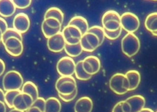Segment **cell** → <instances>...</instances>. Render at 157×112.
<instances>
[{"label": "cell", "instance_id": "obj_1", "mask_svg": "<svg viewBox=\"0 0 157 112\" xmlns=\"http://www.w3.org/2000/svg\"><path fill=\"white\" fill-rule=\"evenodd\" d=\"M121 47L123 53L128 57L136 55L140 48V42L134 33H127L121 39Z\"/></svg>", "mask_w": 157, "mask_h": 112}, {"label": "cell", "instance_id": "obj_2", "mask_svg": "<svg viewBox=\"0 0 157 112\" xmlns=\"http://www.w3.org/2000/svg\"><path fill=\"white\" fill-rule=\"evenodd\" d=\"M23 84V76L20 72L16 70L9 71L4 75L2 86L6 91L21 90Z\"/></svg>", "mask_w": 157, "mask_h": 112}, {"label": "cell", "instance_id": "obj_3", "mask_svg": "<svg viewBox=\"0 0 157 112\" xmlns=\"http://www.w3.org/2000/svg\"><path fill=\"white\" fill-rule=\"evenodd\" d=\"M101 22L102 27L107 31H116L121 28L120 15L115 10L106 11L102 17Z\"/></svg>", "mask_w": 157, "mask_h": 112}, {"label": "cell", "instance_id": "obj_4", "mask_svg": "<svg viewBox=\"0 0 157 112\" xmlns=\"http://www.w3.org/2000/svg\"><path fill=\"white\" fill-rule=\"evenodd\" d=\"M109 87L116 94L123 95L129 91V81L124 74L117 73L111 76Z\"/></svg>", "mask_w": 157, "mask_h": 112}, {"label": "cell", "instance_id": "obj_5", "mask_svg": "<svg viewBox=\"0 0 157 112\" xmlns=\"http://www.w3.org/2000/svg\"><path fill=\"white\" fill-rule=\"evenodd\" d=\"M55 89L58 94L68 95L77 89V82L73 76H61L56 81Z\"/></svg>", "mask_w": 157, "mask_h": 112}, {"label": "cell", "instance_id": "obj_6", "mask_svg": "<svg viewBox=\"0 0 157 112\" xmlns=\"http://www.w3.org/2000/svg\"><path fill=\"white\" fill-rule=\"evenodd\" d=\"M121 17V26L122 29L128 33H134L140 26V20L138 17L130 12L123 13Z\"/></svg>", "mask_w": 157, "mask_h": 112}, {"label": "cell", "instance_id": "obj_7", "mask_svg": "<svg viewBox=\"0 0 157 112\" xmlns=\"http://www.w3.org/2000/svg\"><path fill=\"white\" fill-rule=\"evenodd\" d=\"M75 63L69 56L61 58L57 62L56 70L61 76H72L74 74Z\"/></svg>", "mask_w": 157, "mask_h": 112}, {"label": "cell", "instance_id": "obj_8", "mask_svg": "<svg viewBox=\"0 0 157 112\" xmlns=\"http://www.w3.org/2000/svg\"><path fill=\"white\" fill-rule=\"evenodd\" d=\"M66 44L75 45L80 43L82 34L81 31L75 26L67 25L61 31Z\"/></svg>", "mask_w": 157, "mask_h": 112}, {"label": "cell", "instance_id": "obj_9", "mask_svg": "<svg viewBox=\"0 0 157 112\" xmlns=\"http://www.w3.org/2000/svg\"><path fill=\"white\" fill-rule=\"evenodd\" d=\"M80 44L83 50L88 52H94L100 46L98 38L90 32H86L82 34Z\"/></svg>", "mask_w": 157, "mask_h": 112}, {"label": "cell", "instance_id": "obj_10", "mask_svg": "<svg viewBox=\"0 0 157 112\" xmlns=\"http://www.w3.org/2000/svg\"><path fill=\"white\" fill-rule=\"evenodd\" d=\"M7 52L13 57H18L23 53V44L22 41L15 37H10L3 43Z\"/></svg>", "mask_w": 157, "mask_h": 112}, {"label": "cell", "instance_id": "obj_11", "mask_svg": "<svg viewBox=\"0 0 157 112\" xmlns=\"http://www.w3.org/2000/svg\"><path fill=\"white\" fill-rule=\"evenodd\" d=\"M30 20L27 14L23 12L17 14L13 20V28L20 34L25 33L30 27Z\"/></svg>", "mask_w": 157, "mask_h": 112}, {"label": "cell", "instance_id": "obj_12", "mask_svg": "<svg viewBox=\"0 0 157 112\" xmlns=\"http://www.w3.org/2000/svg\"><path fill=\"white\" fill-rule=\"evenodd\" d=\"M82 62L83 70L89 75L93 76L97 74L101 69V61L96 56H87L82 60Z\"/></svg>", "mask_w": 157, "mask_h": 112}, {"label": "cell", "instance_id": "obj_13", "mask_svg": "<svg viewBox=\"0 0 157 112\" xmlns=\"http://www.w3.org/2000/svg\"><path fill=\"white\" fill-rule=\"evenodd\" d=\"M33 101L31 96L21 92L13 100V108L23 111H26L32 105Z\"/></svg>", "mask_w": 157, "mask_h": 112}, {"label": "cell", "instance_id": "obj_14", "mask_svg": "<svg viewBox=\"0 0 157 112\" xmlns=\"http://www.w3.org/2000/svg\"><path fill=\"white\" fill-rule=\"evenodd\" d=\"M66 42L61 32L47 39L48 49L55 53L60 52L64 49Z\"/></svg>", "mask_w": 157, "mask_h": 112}, {"label": "cell", "instance_id": "obj_15", "mask_svg": "<svg viewBox=\"0 0 157 112\" xmlns=\"http://www.w3.org/2000/svg\"><path fill=\"white\" fill-rule=\"evenodd\" d=\"M93 108L92 100L86 96L79 98L74 105L75 112H91Z\"/></svg>", "mask_w": 157, "mask_h": 112}, {"label": "cell", "instance_id": "obj_16", "mask_svg": "<svg viewBox=\"0 0 157 112\" xmlns=\"http://www.w3.org/2000/svg\"><path fill=\"white\" fill-rule=\"evenodd\" d=\"M125 101L130 105L131 112H139L145 105V99L140 95L131 96L127 98Z\"/></svg>", "mask_w": 157, "mask_h": 112}, {"label": "cell", "instance_id": "obj_17", "mask_svg": "<svg viewBox=\"0 0 157 112\" xmlns=\"http://www.w3.org/2000/svg\"><path fill=\"white\" fill-rule=\"evenodd\" d=\"M124 74L129 81V91L136 89L140 84L141 80L140 73L136 70H131L128 71Z\"/></svg>", "mask_w": 157, "mask_h": 112}, {"label": "cell", "instance_id": "obj_18", "mask_svg": "<svg viewBox=\"0 0 157 112\" xmlns=\"http://www.w3.org/2000/svg\"><path fill=\"white\" fill-rule=\"evenodd\" d=\"M16 11V7L12 1H0V15L9 17L13 15Z\"/></svg>", "mask_w": 157, "mask_h": 112}, {"label": "cell", "instance_id": "obj_19", "mask_svg": "<svg viewBox=\"0 0 157 112\" xmlns=\"http://www.w3.org/2000/svg\"><path fill=\"white\" fill-rule=\"evenodd\" d=\"M67 25L76 26L81 31L82 34L86 33L89 29V25L87 20L80 15H76L72 17Z\"/></svg>", "mask_w": 157, "mask_h": 112}, {"label": "cell", "instance_id": "obj_20", "mask_svg": "<svg viewBox=\"0 0 157 112\" xmlns=\"http://www.w3.org/2000/svg\"><path fill=\"white\" fill-rule=\"evenodd\" d=\"M61 110V104L59 99L51 97L45 100L44 112H60Z\"/></svg>", "mask_w": 157, "mask_h": 112}, {"label": "cell", "instance_id": "obj_21", "mask_svg": "<svg viewBox=\"0 0 157 112\" xmlns=\"http://www.w3.org/2000/svg\"><path fill=\"white\" fill-rule=\"evenodd\" d=\"M21 92L32 97L33 100L39 97V90L37 86L32 81L25 82L21 89Z\"/></svg>", "mask_w": 157, "mask_h": 112}, {"label": "cell", "instance_id": "obj_22", "mask_svg": "<svg viewBox=\"0 0 157 112\" xmlns=\"http://www.w3.org/2000/svg\"><path fill=\"white\" fill-rule=\"evenodd\" d=\"M145 28L151 33L157 32V12L148 14L144 22Z\"/></svg>", "mask_w": 157, "mask_h": 112}, {"label": "cell", "instance_id": "obj_23", "mask_svg": "<svg viewBox=\"0 0 157 112\" xmlns=\"http://www.w3.org/2000/svg\"><path fill=\"white\" fill-rule=\"evenodd\" d=\"M53 17L58 19L61 24L64 21V14L62 10L56 7H52L47 9L44 14V18Z\"/></svg>", "mask_w": 157, "mask_h": 112}, {"label": "cell", "instance_id": "obj_24", "mask_svg": "<svg viewBox=\"0 0 157 112\" xmlns=\"http://www.w3.org/2000/svg\"><path fill=\"white\" fill-rule=\"evenodd\" d=\"M74 74L75 75V77L77 79L81 80V81H87L91 79V75L88 74L83 68V62L82 60H80L77 62L75 64V72Z\"/></svg>", "mask_w": 157, "mask_h": 112}, {"label": "cell", "instance_id": "obj_25", "mask_svg": "<svg viewBox=\"0 0 157 112\" xmlns=\"http://www.w3.org/2000/svg\"><path fill=\"white\" fill-rule=\"evenodd\" d=\"M64 50L69 57L71 58L79 56L83 52L82 47L80 43L75 45H69L66 44Z\"/></svg>", "mask_w": 157, "mask_h": 112}, {"label": "cell", "instance_id": "obj_26", "mask_svg": "<svg viewBox=\"0 0 157 112\" xmlns=\"http://www.w3.org/2000/svg\"><path fill=\"white\" fill-rule=\"evenodd\" d=\"M20 92L21 90H13L6 92L4 95V103L9 108H13V100L15 97Z\"/></svg>", "mask_w": 157, "mask_h": 112}, {"label": "cell", "instance_id": "obj_27", "mask_svg": "<svg viewBox=\"0 0 157 112\" xmlns=\"http://www.w3.org/2000/svg\"><path fill=\"white\" fill-rule=\"evenodd\" d=\"M87 32L95 34L98 38L100 46L103 43L105 37V34H104V30L102 26H98V25L92 26L90 28H89Z\"/></svg>", "mask_w": 157, "mask_h": 112}, {"label": "cell", "instance_id": "obj_28", "mask_svg": "<svg viewBox=\"0 0 157 112\" xmlns=\"http://www.w3.org/2000/svg\"><path fill=\"white\" fill-rule=\"evenodd\" d=\"M10 37H15L20 40H23V37L21 34H20L19 32H18L17 30H15L13 28H8L7 30L2 34V42L4 43L7 39Z\"/></svg>", "mask_w": 157, "mask_h": 112}, {"label": "cell", "instance_id": "obj_29", "mask_svg": "<svg viewBox=\"0 0 157 112\" xmlns=\"http://www.w3.org/2000/svg\"><path fill=\"white\" fill-rule=\"evenodd\" d=\"M41 29H42L43 34L47 39H48L50 37L61 32V28L54 29V28H50L48 26H47L44 22H42V23Z\"/></svg>", "mask_w": 157, "mask_h": 112}, {"label": "cell", "instance_id": "obj_30", "mask_svg": "<svg viewBox=\"0 0 157 112\" xmlns=\"http://www.w3.org/2000/svg\"><path fill=\"white\" fill-rule=\"evenodd\" d=\"M43 22L49 27L54 28V29H58V28H61L62 24L60 23V22L55 18L53 17H49L47 18H44Z\"/></svg>", "mask_w": 157, "mask_h": 112}, {"label": "cell", "instance_id": "obj_31", "mask_svg": "<svg viewBox=\"0 0 157 112\" xmlns=\"http://www.w3.org/2000/svg\"><path fill=\"white\" fill-rule=\"evenodd\" d=\"M122 30H123L122 28H121L118 30H117L116 31H112V32L107 31L104 30L105 37L110 40H115V39H118L120 37V36L121 35Z\"/></svg>", "mask_w": 157, "mask_h": 112}, {"label": "cell", "instance_id": "obj_32", "mask_svg": "<svg viewBox=\"0 0 157 112\" xmlns=\"http://www.w3.org/2000/svg\"><path fill=\"white\" fill-rule=\"evenodd\" d=\"M15 7L20 9H26L31 4V0H26V1H19V0H16V1H12Z\"/></svg>", "mask_w": 157, "mask_h": 112}, {"label": "cell", "instance_id": "obj_33", "mask_svg": "<svg viewBox=\"0 0 157 112\" xmlns=\"http://www.w3.org/2000/svg\"><path fill=\"white\" fill-rule=\"evenodd\" d=\"M77 89L76 90H75L74 92H73L72 94L68 95H62L60 94H58L59 97L60 98V99H61L63 101L65 102H69L72 101L74 99H75V98L77 97Z\"/></svg>", "mask_w": 157, "mask_h": 112}, {"label": "cell", "instance_id": "obj_34", "mask_svg": "<svg viewBox=\"0 0 157 112\" xmlns=\"http://www.w3.org/2000/svg\"><path fill=\"white\" fill-rule=\"evenodd\" d=\"M0 28L1 31H2V33H4L7 29L8 28V25L7 23V22L2 17H0Z\"/></svg>", "mask_w": 157, "mask_h": 112}, {"label": "cell", "instance_id": "obj_35", "mask_svg": "<svg viewBox=\"0 0 157 112\" xmlns=\"http://www.w3.org/2000/svg\"><path fill=\"white\" fill-rule=\"evenodd\" d=\"M122 103H123V101H120L117 103L113 107L112 112H123L121 107Z\"/></svg>", "mask_w": 157, "mask_h": 112}, {"label": "cell", "instance_id": "obj_36", "mask_svg": "<svg viewBox=\"0 0 157 112\" xmlns=\"http://www.w3.org/2000/svg\"><path fill=\"white\" fill-rule=\"evenodd\" d=\"M26 112H44V110L41 108L32 105L31 107Z\"/></svg>", "mask_w": 157, "mask_h": 112}, {"label": "cell", "instance_id": "obj_37", "mask_svg": "<svg viewBox=\"0 0 157 112\" xmlns=\"http://www.w3.org/2000/svg\"><path fill=\"white\" fill-rule=\"evenodd\" d=\"M121 107H122V110L123 112H131L130 105L128 103H127L125 100L123 101Z\"/></svg>", "mask_w": 157, "mask_h": 112}, {"label": "cell", "instance_id": "obj_38", "mask_svg": "<svg viewBox=\"0 0 157 112\" xmlns=\"http://www.w3.org/2000/svg\"><path fill=\"white\" fill-rule=\"evenodd\" d=\"M5 70H6L5 63L1 58H0V76L4 74Z\"/></svg>", "mask_w": 157, "mask_h": 112}, {"label": "cell", "instance_id": "obj_39", "mask_svg": "<svg viewBox=\"0 0 157 112\" xmlns=\"http://www.w3.org/2000/svg\"><path fill=\"white\" fill-rule=\"evenodd\" d=\"M6 105L4 102L0 101V112H6Z\"/></svg>", "mask_w": 157, "mask_h": 112}, {"label": "cell", "instance_id": "obj_40", "mask_svg": "<svg viewBox=\"0 0 157 112\" xmlns=\"http://www.w3.org/2000/svg\"><path fill=\"white\" fill-rule=\"evenodd\" d=\"M4 95L5 93L4 91L0 88V101L4 102Z\"/></svg>", "mask_w": 157, "mask_h": 112}, {"label": "cell", "instance_id": "obj_41", "mask_svg": "<svg viewBox=\"0 0 157 112\" xmlns=\"http://www.w3.org/2000/svg\"><path fill=\"white\" fill-rule=\"evenodd\" d=\"M139 112H154V111L148 108H144Z\"/></svg>", "mask_w": 157, "mask_h": 112}, {"label": "cell", "instance_id": "obj_42", "mask_svg": "<svg viewBox=\"0 0 157 112\" xmlns=\"http://www.w3.org/2000/svg\"><path fill=\"white\" fill-rule=\"evenodd\" d=\"M9 112H25V111H21V110H18L15 109V108H12Z\"/></svg>", "mask_w": 157, "mask_h": 112}, {"label": "cell", "instance_id": "obj_43", "mask_svg": "<svg viewBox=\"0 0 157 112\" xmlns=\"http://www.w3.org/2000/svg\"><path fill=\"white\" fill-rule=\"evenodd\" d=\"M153 36H157V32L156 33H151Z\"/></svg>", "mask_w": 157, "mask_h": 112}, {"label": "cell", "instance_id": "obj_44", "mask_svg": "<svg viewBox=\"0 0 157 112\" xmlns=\"http://www.w3.org/2000/svg\"><path fill=\"white\" fill-rule=\"evenodd\" d=\"M2 42V37L0 36V42Z\"/></svg>", "mask_w": 157, "mask_h": 112}, {"label": "cell", "instance_id": "obj_45", "mask_svg": "<svg viewBox=\"0 0 157 112\" xmlns=\"http://www.w3.org/2000/svg\"><path fill=\"white\" fill-rule=\"evenodd\" d=\"M156 112H157V111H156Z\"/></svg>", "mask_w": 157, "mask_h": 112}]
</instances>
